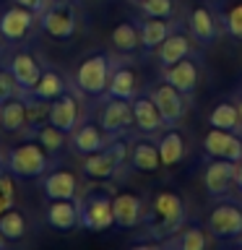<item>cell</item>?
<instances>
[{"label":"cell","mask_w":242,"mask_h":250,"mask_svg":"<svg viewBox=\"0 0 242 250\" xmlns=\"http://www.w3.org/2000/svg\"><path fill=\"white\" fill-rule=\"evenodd\" d=\"M11 3H16V5H21V8H26V11L39 16L47 5H50V0H11Z\"/></svg>","instance_id":"obj_38"},{"label":"cell","mask_w":242,"mask_h":250,"mask_svg":"<svg viewBox=\"0 0 242 250\" xmlns=\"http://www.w3.org/2000/svg\"><path fill=\"white\" fill-rule=\"evenodd\" d=\"M156 148H159L161 164L164 167H175L185 159L187 154V141L185 136L177 130V125H167L159 136H156Z\"/></svg>","instance_id":"obj_23"},{"label":"cell","mask_w":242,"mask_h":250,"mask_svg":"<svg viewBox=\"0 0 242 250\" xmlns=\"http://www.w3.org/2000/svg\"><path fill=\"white\" fill-rule=\"evenodd\" d=\"M185 222H187L185 198L177 190H172V188H161V190H156L151 203L146 206V216H143V224L141 227H143V234L148 240L164 242Z\"/></svg>","instance_id":"obj_1"},{"label":"cell","mask_w":242,"mask_h":250,"mask_svg":"<svg viewBox=\"0 0 242 250\" xmlns=\"http://www.w3.org/2000/svg\"><path fill=\"white\" fill-rule=\"evenodd\" d=\"M81 23V13L73 0H50V5L39 13V29L52 39H73Z\"/></svg>","instance_id":"obj_6"},{"label":"cell","mask_w":242,"mask_h":250,"mask_svg":"<svg viewBox=\"0 0 242 250\" xmlns=\"http://www.w3.org/2000/svg\"><path fill=\"white\" fill-rule=\"evenodd\" d=\"M234 185L242 190V159L240 162H234Z\"/></svg>","instance_id":"obj_40"},{"label":"cell","mask_w":242,"mask_h":250,"mask_svg":"<svg viewBox=\"0 0 242 250\" xmlns=\"http://www.w3.org/2000/svg\"><path fill=\"white\" fill-rule=\"evenodd\" d=\"M219 16L211 11L208 5H195L190 16H187V31L193 34V39L198 42L201 47H211L219 37Z\"/></svg>","instance_id":"obj_19"},{"label":"cell","mask_w":242,"mask_h":250,"mask_svg":"<svg viewBox=\"0 0 242 250\" xmlns=\"http://www.w3.org/2000/svg\"><path fill=\"white\" fill-rule=\"evenodd\" d=\"M16 94H21V89H19V83L13 81L11 70H8L5 65H0V104H3L5 99H11V97H16Z\"/></svg>","instance_id":"obj_37"},{"label":"cell","mask_w":242,"mask_h":250,"mask_svg":"<svg viewBox=\"0 0 242 250\" xmlns=\"http://www.w3.org/2000/svg\"><path fill=\"white\" fill-rule=\"evenodd\" d=\"M203 185L211 198H222L229 193L234 185V162L222 159V156H208L206 167H203Z\"/></svg>","instance_id":"obj_15"},{"label":"cell","mask_w":242,"mask_h":250,"mask_svg":"<svg viewBox=\"0 0 242 250\" xmlns=\"http://www.w3.org/2000/svg\"><path fill=\"white\" fill-rule=\"evenodd\" d=\"M39 23V16L26 11V8L11 3L8 8L0 11V31H3V37L8 39V44H21L23 39L31 34V29H34Z\"/></svg>","instance_id":"obj_11"},{"label":"cell","mask_w":242,"mask_h":250,"mask_svg":"<svg viewBox=\"0 0 242 250\" xmlns=\"http://www.w3.org/2000/svg\"><path fill=\"white\" fill-rule=\"evenodd\" d=\"M23 136L26 138H34L39 146L44 148L50 156H58L62 148L68 146V133L65 130H60L58 125H52L50 120L42 123L39 128H31V130H23Z\"/></svg>","instance_id":"obj_28"},{"label":"cell","mask_w":242,"mask_h":250,"mask_svg":"<svg viewBox=\"0 0 242 250\" xmlns=\"http://www.w3.org/2000/svg\"><path fill=\"white\" fill-rule=\"evenodd\" d=\"M161 78L190 97L195 91V86H198V81H201V70H198V62L193 58H182V60L172 62L167 68H161Z\"/></svg>","instance_id":"obj_22"},{"label":"cell","mask_w":242,"mask_h":250,"mask_svg":"<svg viewBox=\"0 0 242 250\" xmlns=\"http://www.w3.org/2000/svg\"><path fill=\"white\" fill-rule=\"evenodd\" d=\"M138 94V76L128 62L115 60L112 76H109V86L104 97H117V99H133Z\"/></svg>","instance_id":"obj_26"},{"label":"cell","mask_w":242,"mask_h":250,"mask_svg":"<svg viewBox=\"0 0 242 250\" xmlns=\"http://www.w3.org/2000/svg\"><path fill=\"white\" fill-rule=\"evenodd\" d=\"M21 97H23V104H26V130L39 128L42 123H47V117H50V102L39 99L34 94H21Z\"/></svg>","instance_id":"obj_35"},{"label":"cell","mask_w":242,"mask_h":250,"mask_svg":"<svg viewBox=\"0 0 242 250\" xmlns=\"http://www.w3.org/2000/svg\"><path fill=\"white\" fill-rule=\"evenodd\" d=\"M109 141H112V138L99 128V123H81L68 136V146H70V151L78 154L83 159V156H89L94 151H99V148H104Z\"/></svg>","instance_id":"obj_20"},{"label":"cell","mask_w":242,"mask_h":250,"mask_svg":"<svg viewBox=\"0 0 242 250\" xmlns=\"http://www.w3.org/2000/svg\"><path fill=\"white\" fill-rule=\"evenodd\" d=\"M222 29L229 34L232 39H240L242 42V0H234V3H224V8L216 13Z\"/></svg>","instance_id":"obj_34"},{"label":"cell","mask_w":242,"mask_h":250,"mask_svg":"<svg viewBox=\"0 0 242 250\" xmlns=\"http://www.w3.org/2000/svg\"><path fill=\"white\" fill-rule=\"evenodd\" d=\"M0 130L11 133V136L26 130V104H23L21 94H16L0 104Z\"/></svg>","instance_id":"obj_29"},{"label":"cell","mask_w":242,"mask_h":250,"mask_svg":"<svg viewBox=\"0 0 242 250\" xmlns=\"http://www.w3.org/2000/svg\"><path fill=\"white\" fill-rule=\"evenodd\" d=\"M78 89H68L65 94H60V97H55L50 102V120L52 125H58L60 130H65L68 136L73 133L78 125H81V99H78Z\"/></svg>","instance_id":"obj_12"},{"label":"cell","mask_w":242,"mask_h":250,"mask_svg":"<svg viewBox=\"0 0 242 250\" xmlns=\"http://www.w3.org/2000/svg\"><path fill=\"white\" fill-rule=\"evenodd\" d=\"M109 42L117 52L130 55L141 47V31H138V21H120L109 34Z\"/></svg>","instance_id":"obj_32"},{"label":"cell","mask_w":242,"mask_h":250,"mask_svg":"<svg viewBox=\"0 0 242 250\" xmlns=\"http://www.w3.org/2000/svg\"><path fill=\"white\" fill-rule=\"evenodd\" d=\"M133 3H138V0H133Z\"/></svg>","instance_id":"obj_44"},{"label":"cell","mask_w":242,"mask_h":250,"mask_svg":"<svg viewBox=\"0 0 242 250\" xmlns=\"http://www.w3.org/2000/svg\"><path fill=\"white\" fill-rule=\"evenodd\" d=\"M112 68H115V58L104 50L86 55V58H81V62L76 68V76H73L76 89L81 94H86V97H94V99L104 97Z\"/></svg>","instance_id":"obj_4"},{"label":"cell","mask_w":242,"mask_h":250,"mask_svg":"<svg viewBox=\"0 0 242 250\" xmlns=\"http://www.w3.org/2000/svg\"><path fill=\"white\" fill-rule=\"evenodd\" d=\"M138 8L143 16H156V19L175 16V0H138Z\"/></svg>","instance_id":"obj_36"},{"label":"cell","mask_w":242,"mask_h":250,"mask_svg":"<svg viewBox=\"0 0 242 250\" xmlns=\"http://www.w3.org/2000/svg\"><path fill=\"white\" fill-rule=\"evenodd\" d=\"M203 151L206 156H222V159L240 162L242 159V136L234 130L208 128L203 136Z\"/></svg>","instance_id":"obj_17"},{"label":"cell","mask_w":242,"mask_h":250,"mask_svg":"<svg viewBox=\"0 0 242 250\" xmlns=\"http://www.w3.org/2000/svg\"><path fill=\"white\" fill-rule=\"evenodd\" d=\"M208 125L211 128H222V130H234L242 136V120H240V109L234 102H216L208 112Z\"/></svg>","instance_id":"obj_31"},{"label":"cell","mask_w":242,"mask_h":250,"mask_svg":"<svg viewBox=\"0 0 242 250\" xmlns=\"http://www.w3.org/2000/svg\"><path fill=\"white\" fill-rule=\"evenodd\" d=\"M13 206H16V195H8V193L0 190V214L8 208H13Z\"/></svg>","instance_id":"obj_39"},{"label":"cell","mask_w":242,"mask_h":250,"mask_svg":"<svg viewBox=\"0 0 242 250\" xmlns=\"http://www.w3.org/2000/svg\"><path fill=\"white\" fill-rule=\"evenodd\" d=\"M5 156H8V151L3 148V144H0V167H3V164H5Z\"/></svg>","instance_id":"obj_42"},{"label":"cell","mask_w":242,"mask_h":250,"mask_svg":"<svg viewBox=\"0 0 242 250\" xmlns=\"http://www.w3.org/2000/svg\"><path fill=\"white\" fill-rule=\"evenodd\" d=\"M164 248H175V250H206L211 245V237H208V229H203L198 224H182L180 229L167 237L161 242Z\"/></svg>","instance_id":"obj_27"},{"label":"cell","mask_w":242,"mask_h":250,"mask_svg":"<svg viewBox=\"0 0 242 250\" xmlns=\"http://www.w3.org/2000/svg\"><path fill=\"white\" fill-rule=\"evenodd\" d=\"M42 193L47 201L55 198H78L81 193V185H78L76 172L70 169H47L42 175Z\"/></svg>","instance_id":"obj_21"},{"label":"cell","mask_w":242,"mask_h":250,"mask_svg":"<svg viewBox=\"0 0 242 250\" xmlns=\"http://www.w3.org/2000/svg\"><path fill=\"white\" fill-rule=\"evenodd\" d=\"M70 89L68 86V78L60 73L58 68H50V65H44L42 70V76H39V81L37 86L31 89L29 94H34V97L39 99H47V102H52L55 97H60V94H65Z\"/></svg>","instance_id":"obj_30"},{"label":"cell","mask_w":242,"mask_h":250,"mask_svg":"<svg viewBox=\"0 0 242 250\" xmlns=\"http://www.w3.org/2000/svg\"><path fill=\"white\" fill-rule=\"evenodd\" d=\"M112 211H115V227L120 229H136L143 224L146 203L138 193L130 190H115L112 195Z\"/></svg>","instance_id":"obj_13"},{"label":"cell","mask_w":242,"mask_h":250,"mask_svg":"<svg viewBox=\"0 0 242 250\" xmlns=\"http://www.w3.org/2000/svg\"><path fill=\"white\" fill-rule=\"evenodd\" d=\"M234 104H237V109H240V120H242V91L234 94Z\"/></svg>","instance_id":"obj_41"},{"label":"cell","mask_w":242,"mask_h":250,"mask_svg":"<svg viewBox=\"0 0 242 250\" xmlns=\"http://www.w3.org/2000/svg\"><path fill=\"white\" fill-rule=\"evenodd\" d=\"M3 65L11 70V76H13V81L19 83L21 94H29L31 89H34L39 76H42V70H44L42 58H39L31 47H21V44L8 55Z\"/></svg>","instance_id":"obj_9"},{"label":"cell","mask_w":242,"mask_h":250,"mask_svg":"<svg viewBox=\"0 0 242 250\" xmlns=\"http://www.w3.org/2000/svg\"><path fill=\"white\" fill-rule=\"evenodd\" d=\"M0 232L8 242H16V240H23L29 232V224H26V216L21 214L19 208H8L0 214Z\"/></svg>","instance_id":"obj_33"},{"label":"cell","mask_w":242,"mask_h":250,"mask_svg":"<svg viewBox=\"0 0 242 250\" xmlns=\"http://www.w3.org/2000/svg\"><path fill=\"white\" fill-rule=\"evenodd\" d=\"M206 229L214 240H222V242L237 240L242 234V201L226 198V195L216 198V203L208 211Z\"/></svg>","instance_id":"obj_7"},{"label":"cell","mask_w":242,"mask_h":250,"mask_svg":"<svg viewBox=\"0 0 242 250\" xmlns=\"http://www.w3.org/2000/svg\"><path fill=\"white\" fill-rule=\"evenodd\" d=\"M97 123L109 138H122L133 128V104L130 99L117 97H101V104L97 109Z\"/></svg>","instance_id":"obj_8"},{"label":"cell","mask_w":242,"mask_h":250,"mask_svg":"<svg viewBox=\"0 0 242 250\" xmlns=\"http://www.w3.org/2000/svg\"><path fill=\"white\" fill-rule=\"evenodd\" d=\"M112 185H86L83 193H78V214H81V229L89 232H107L115 227L112 211Z\"/></svg>","instance_id":"obj_2"},{"label":"cell","mask_w":242,"mask_h":250,"mask_svg":"<svg viewBox=\"0 0 242 250\" xmlns=\"http://www.w3.org/2000/svg\"><path fill=\"white\" fill-rule=\"evenodd\" d=\"M195 47H198V42L193 39L190 31H185L182 26H177L159 47H156L159 68H167V65H172V62H177L182 58H190V55L195 52Z\"/></svg>","instance_id":"obj_18"},{"label":"cell","mask_w":242,"mask_h":250,"mask_svg":"<svg viewBox=\"0 0 242 250\" xmlns=\"http://www.w3.org/2000/svg\"><path fill=\"white\" fill-rule=\"evenodd\" d=\"M128 151H130V141L128 138H112L104 148L94 151L89 156H83L81 172L83 177L94 180V183H107L120 175V169L128 164Z\"/></svg>","instance_id":"obj_3"},{"label":"cell","mask_w":242,"mask_h":250,"mask_svg":"<svg viewBox=\"0 0 242 250\" xmlns=\"http://www.w3.org/2000/svg\"><path fill=\"white\" fill-rule=\"evenodd\" d=\"M8 248V240L3 237V232H0V250H5Z\"/></svg>","instance_id":"obj_43"},{"label":"cell","mask_w":242,"mask_h":250,"mask_svg":"<svg viewBox=\"0 0 242 250\" xmlns=\"http://www.w3.org/2000/svg\"><path fill=\"white\" fill-rule=\"evenodd\" d=\"M44 222L55 232H73L81 227V214H78V201L76 198H55L47 201L44 206Z\"/></svg>","instance_id":"obj_16"},{"label":"cell","mask_w":242,"mask_h":250,"mask_svg":"<svg viewBox=\"0 0 242 250\" xmlns=\"http://www.w3.org/2000/svg\"><path fill=\"white\" fill-rule=\"evenodd\" d=\"M148 94H151L154 104L159 107V112H161V117H164V123H167V125H177L185 117L187 107H190V97L182 94L180 89H175L172 83H167L164 78H161V83L151 86Z\"/></svg>","instance_id":"obj_10"},{"label":"cell","mask_w":242,"mask_h":250,"mask_svg":"<svg viewBox=\"0 0 242 250\" xmlns=\"http://www.w3.org/2000/svg\"><path fill=\"white\" fill-rule=\"evenodd\" d=\"M128 164L138 172H156L161 169V156H159V148H156V141H148V138H133L130 141V151H128Z\"/></svg>","instance_id":"obj_25"},{"label":"cell","mask_w":242,"mask_h":250,"mask_svg":"<svg viewBox=\"0 0 242 250\" xmlns=\"http://www.w3.org/2000/svg\"><path fill=\"white\" fill-rule=\"evenodd\" d=\"M50 154L37 144L34 138H26L21 144L11 146L5 156V167L16 175V180H42V175L50 169Z\"/></svg>","instance_id":"obj_5"},{"label":"cell","mask_w":242,"mask_h":250,"mask_svg":"<svg viewBox=\"0 0 242 250\" xmlns=\"http://www.w3.org/2000/svg\"><path fill=\"white\" fill-rule=\"evenodd\" d=\"M180 26L177 21L172 19H156V16H143V19L138 21V31H141V47H143L146 52H156V47H159L164 39H167L172 31Z\"/></svg>","instance_id":"obj_24"},{"label":"cell","mask_w":242,"mask_h":250,"mask_svg":"<svg viewBox=\"0 0 242 250\" xmlns=\"http://www.w3.org/2000/svg\"><path fill=\"white\" fill-rule=\"evenodd\" d=\"M130 104H133V128L138 133H143V136H159L167 128L159 107L154 104L151 94H136L130 99Z\"/></svg>","instance_id":"obj_14"}]
</instances>
